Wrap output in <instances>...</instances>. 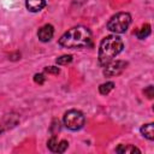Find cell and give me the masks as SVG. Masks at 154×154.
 Returning a JSON list of instances; mask_svg holds the SVG:
<instances>
[{"mask_svg": "<svg viewBox=\"0 0 154 154\" xmlns=\"http://www.w3.org/2000/svg\"><path fill=\"white\" fill-rule=\"evenodd\" d=\"M59 45L65 48H85L91 46V32L87 26L77 25L67 30L59 38Z\"/></svg>", "mask_w": 154, "mask_h": 154, "instance_id": "1", "label": "cell"}, {"mask_svg": "<svg viewBox=\"0 0 154 154\" xmlns=\"http://www.w3.org/2000/svg\"><path fill=\"white\" fill-rule=\"evenodd\" d=\"M123 48H124V43L118 35L113 34L103 37L99 46L97 59L100 66H106L112 60H114V58L123 51Z\"/></svg>", "mask_w": 154, "mask_h": 154, "instance_id": "2", "label": "cell"}, {"mask_svg": "<svg viewBox=\"0 0 154 154\" xmlns=\"http://www.w3.org/2000/svg\"><path fill=\"white\" fill-rule=\"evenodd\" d=\"M131 24V16L128 12H118L107 22V29L113 34H124Z\"/></svg>", "mask_w": 154, "mask_h": 154, "instance_id": "3", "label": "cell"}, {"mask_svg": "<svg viewBox=\"0 0 154 154\" xmlns=\"http://www.w3.org/2000/svg\"><path fill=\"white\" fill-rule=\"evenodd\" d=\"M64 125L71 130V131H77L81 130L85 123V118L84 114L78 111V109H70L67 112H65L64 118H63Z\"/></svg>", "mask_w": 154, "mask_h": 154, "instance_id": "4", "label": "cell"}, {"mask_svg": "<svg viewBox=\"0 0 154 154\" xmlns=\"http://www.w3.org/2000/svg\"><path fill=\"white\" fill-rule=\"evenodd\" d=\"M128 66V63L124 60H112L109 64L103 66V75L106 77H113L120 75Z\"/></svg>", "mask_w": 154, "mask_h": 154, "instance_id": "5", "label": "cell"}, {"mask_svg": "<svg viewBox=\"0 0 154 154\" xmlns=\"http://www.w3.org/2000/svg\"><path fill=\"white\" fill-rule=\"evenodd\" d=\"M53 35H54V28L51 24L42 25L38 29V31H37V37H38V40L41 42H48V41H51L52 37H53Z\"/></svg>", "mask_w": 154, "mask_h": 154, "instance_id": "6", "label": "cell"}, {"mask_svg": "<svg viewBox=\"0 0 154 154\" xmlns=\"http://www.w3.org/2000/svg\"><path fill=\"white\" fill-rule=\"evenodd\" d=\"M46 6V0H25V7L30 12H40Z\"/></svg>", "mask_w": 154, "mask_h": 154, "instance_id": "7", "label": "cell"}, {"mask_svg": "<svg viewBox=\"0 0 154 154\" xmlns=\"http://www.w3.org/2000/svg\"><path fill=\"white\" fill-rule=\"evenodd\" d=\"M141 134L149 141H153L154 140V124L153 123H148V124H144L141 126Z\"/></svg>", "mask_w": 154, "mask_h": 154, "instance_id": "8", "label": "cell"}, {"mask_svg": "<svg viewBox=\"0 0 154 154\" xmlns=\"http://www.w3.org/2000/svg\"><path fill=\"white\" fill-rule=\"evenodd\" d=\"M116 152L117 153H119V154H130V153H141V150L137 148V147H135V146H132V144H120V146H118L117 147V149H116Z\"/></svg>", "mask_w": 154, "mask_h": 154, "instance_id": "9", "label": "cell"}, {"mask_svg": "<svg viewBox=\"0 0 154 154\" xmlns=\"http://www.w3.org/2000/svg\"><path fill=\"white\" fill-rule=\"evenodd\" d=\"M150 32H152L150 25H149V24H143V25L136 31V36H137V38L143 40V38H146V37H148V36L150 35Z\"/></svg>", "mask_w": 154, "mask_h": 154, "instance_id": "10", "label": "cell"}, {"mask_svg": "<svg viewBox=\"0 0 154 154\" xmlns=\"http://www.w3.org/2000/svg\"><path fill=\"white\" fill-rule=\"evenodd\" d=\"M113 88H114V83H113V82H106V83L100 84V87H99V93H100L101 95H107L111 90H113Z\"/></svg>", "mask_w": 154, "mask_h": 154, "instance_id": "11", "label": "cell"}, {"mask_svg": "<svg viewBox=\"0 0 154 154\" xmlns=\"http://www.w3.org/2000/svg\"><path fill=\"white\" fill-rule=\"evenodd\" d=\"M58 140H57V136L55 135H53L49 140H48V142H47V147L49 148V150H52V152H54V153H57V149H58Z\"/></svg>", "mask_w": 154, "mask_h": 154, "instance_id": "12", "label": "cell"}, {"mask_svg": "<svg viewBox=\"0 0 154 154\" xmlns=\"http://www.w3.org/2000/svg\"><path fill=\"white\" fill-rule=\"evenodd\" d=\"M71 61H72V55H70V54L69 55L65 54V55H61V57H59V58L55 59V63L58 65H67Z\"/></svg>", "mask_w": 154, "mask_h": 154, "instance_id": "13", "label": "cell"}, {"mask_svg": "<svg viewBox=\"0 0 154 154\" xmlns=\"http://www.w3.org/2000/svg\"><path fill=\"white\" fill-rule=\"evenodd\" d=\"M67 147H69V142H67V141H65V140L60 141V142L58 143V149H57V153H64V152L67 149Z\"/></svg>", "mask_w": 154, "mask_h": 154, "instance_id": "14", "label": "cell"}, {"mask_svg": "<svg viewBox=\"0 0 154 154\" xmlns=\"http://www.w3.org/2000/svg\"><path fill=\"white\" fill-rule=\"evenodd\" d=\"M45 71H46L47 73L58 75V73L60 72V69H59V67H57V66H47V67H45Z\"/></svg>", "mask_w": 154, "mask_h": 154, "instance_id": "15", "label": "cell"}, {"mask_svg": "<svg viewBox=\"0 0 154 154\" xmlns=\"http://www.w3.org/2000/svg\"><path fill=\"white\" fill-rule=\"evenodd\" d=\"M34 81L38 84H43L45 81H46V77L42 73H36V75H34Z\"/></svg>", "mask_w": 154, "mask_h": 154, "instance_id": "16", "label": "cell"}, {"mask_svg": "<svg viewBox=\"0 0 154 154\" xmlns=\"http://www.w3.org/2000/svg\"><path fill=\"white\" fill-rule=\"evenodd\" d=\"M143 93L147 95V97H148V99H153V96H154V93H153V85L147 87V88L144 89V91H143Z\"/></svg>", "mask_w": 154, "mask_h": 154, "instance_id": "17", "label": "cell"}, {"mask_svg": "<svg viewBox=\"0 0 154 154\" xmlns=\"http://www.w3.org/2000/svg\"><path fill=\"white\" fill-rule=\"evenodd\" d=\"M1 132H2V126L0 125V134H1Z\"/></svg>", "mask_w": 154, "mask_h": 154, "instance_id": "18", "label": "cell"}]
</instances>
